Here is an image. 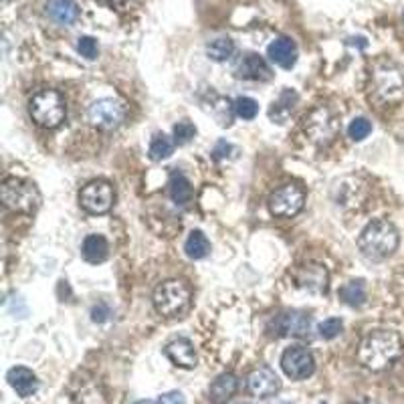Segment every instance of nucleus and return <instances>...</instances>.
<instances>
[{
    "mask_svg": "<svg viewBox=\"0 0 404 404\" xmlns=\"http://www.w3.org/2000/svg\"><path fill=\"white\" fill-rule=\"evenodd\" d=\"M403 356V340L392 329H374L358 347V362L366 370L382 372L388 366H392Z\"/></svg>",
    "mask_w": 404,
    "mask_h": 404,
    "instance_id": "1",
    "label": "nucleus"
},
{
    "mask_svg": "<svg viewBox=\"0 0 404 404\" xmlns=\"http://www.w3.org/2000/svg\"><path fill=\"white\" fill-rule=\"evenodd\" d=\"M358 247L366 259L370 261H384L398 249V231L392 223L384 218L372 220L364 227L358 237Z\"/></svg>",
    "mask_w": 404,
    "mask_h": 404,
    "instance_id": "2",
    "label": "nucleus"
},
{
    "mask_svg": "<svg viewBox=\"0 0 404 404\" xmlns=\"http://www.w3.org/2000/svg\"><path fill=\"white\" fill-rule=\"evenodd\" d=\"M370 97L380 105H396L404 99L403 71L388 61L374 65L370 73Z\"/></svg>",
    "mask_w": 404,
    "mask_h": 404,
    "instance_id": "3",
    "label": "nucleus"
},
{
    "mask_svg": "<svg viewBox=\"0 0 404 404\" xmlns=\"http://www.w3.org/2000/svg\"><path fill=\"white\" fill-rule=\"evenodd\" d=\"M29 114L37 126L45 130H55L67 116V105L59 91L40 89L29 101Z\"/></svg>",
    "mask_w": 404,
    "mask_h": 404,
    "instance_id": "4",
    "label": "nucleus"
},
{
    "mask_svg": "<svg viewBox=\"0 0 404 404\" xmlns=\"http://www.w3.org/2000/svg\"><path fill=\"white\" fill-rule=\"evenodd\" d=\"M190 299H193L190 287L178 279H168V281L160 283L156 287L154 297H152L156 311L164 317L182 315L186 309L190 308Z\"/></svg>",
    "mask_w": 404,
    "mask_h": 404,
    "instance_id": "5",
    "label": "nucleus"
},
{
    "mask_svg": "<svg viewBox=\"0 0 404 404\" xmlns=\"http://www.w3.org/2000/svg\"><path fill=\"white\" fill-rule=\"evenodd\" d=\"M2 202L6 209L15 212H35L40 207L39 188L24 178H6L2 182Z\"/></svg>",
    "mask_w": 404,
    "mask_h": 404,
    "instance_id": "6",
    "label": "nucleus"
},
{
    "mask_svg": "<svg viewBox=\"0 0 404 404\" xmlns=\"http://www.w3.org/2000/svg\"><path fill=\"white\" fill-rule=\"evenodd\" d=\"M304 130L308 134L309 142H313L315 146H329L338 137L340 121L331 114V110L320 105L308 114L304 121Z\"/></svg>",
    "mask_w": 404,
    "mask_h": 404,
    "instance_id": "7",
    "label": "nucleus"
},
{
    "mask_svg": "<svg viewBox=\"0 0 404 404\" xmlns=\"http://www.w3.org/2000/svg\"><path fill=\"white\" fill-rule=\"evenodd\" d=\"M87 119L89 124L97 128V130H103V132H112V130H117L124 119H126V110L124 105L116 101V99H97L89 105L87 110Z\"/></svg>",
    "mask_w": 404,
    "mask_h": 404,
    "instance_id": "8",
    "label": "nucleus"
},
{
    "mask_svg": "<svg viewBox=\"0 0 404 404\" xmlns=\"http://www.w3.org/2000/svg\"><path fill=\"white\" fill-rule=\"evenodd\" d=\"M116 200L114 186L105 180H93L79 193V204L89 214H105L112 211Z\"/></svg>",
    "mask_w": 404,
    "mask_h": 404,
    "instance_id": "9",
    "label": "nucleus"
},
{
    "mask_svg": "<svg viewBox=\"0 0 404 404\" xmlns=\"http://www.w3.org/2000/svg\"><path fill=\"white\" fill-rule=\"evenodd\" d=\"M304 204H306V193L297 184H285L277 188L269 198L271 214L281 216V218H291L299 214L304 211Z\"/></svg>",
    "mask_w": 404,
    "mask_h": 404,
    "instance_id": "10",
    "label": "nucleus"
},
{
    "mask_svg": "<svg viewBox=\"0 0 404 404\" xmlns=\"http://www.w3.org/2000/svg\"><path fill=\"white\" fill-rule=\"evenodd\" d=\"M281 368L291 380H308L315 372V360L308 347L291 346L281 356Z\"/></svg>",
    "mask_w": 404,
    "mask_h": 404,
    "instance_id": "11",
    "label": "nucleus"
},
{
    "mask_svg": "<svg viewBox=\"0 0 404 404\" xmlns=\"http://www.w3.org/2000/svg\"><path fill=\"white\" fill-rule=\"evenodd\" d=\"M273 334L279 338H306L311 331V317L304 311H285L273 320Z\"/></svg>",
    "mask_w": 404,
    "mask_h": 404,
    "instance_id": "12",
    "label": "nucleus"
},
{
    "mask_svg": "<svg viewBox=\"0 0 404 404\" xmlns=\"http://www.w3.org/2000/svg\"><path fill=\"white\" fill-rule=\"evenodd\" d=\"M295 283H297V287L308 291V293L322 295L329 287V273L320 263H308V265H301L295 271Z\"/></svg>",
    "mask_w": 404,
    "mask_h": 404,
    "instance_id": "13",
    "label": "nucleus"
},
{
    "mask_svg": "<svg viewBox=\"0 0 404 404\" xmlns=\"http://www.w3.org/2000/svg\"><path fill=\"white\" fill-rule=\"evenodd\" d=\"M232 73L237 79H245V81H269L271 79V67L267 61L257 55V53H245L237 59Z\"/></svg>",
    "mask_w": 404,
    "mask_h": 404,
    "instance_id": "14",
    "label": "nucleus"
},
{
    "mask_svg": "<svg viewBox=\"0 0 404 404\" xmlns=\"http://www.w3.org/2000/svg\"><path fill=\"white\" fill-rule=\"evenodd\" d=\"M247 388L253 396L259 398H271L281 390V380L275 374V370H271L269 366H261L257 370H253L247 378Z\"/></svg>",
    "mask_w": 404,
    "mask_h": 404,
    "instance_id": "15",
    "label": "nucleus"
},
{
    "mask_svg": "<svg viewBox=\"0 0 404 404\" xmlns=\"http://www.w3.org/2000/svg\"><path fill=\"white\" fill-rule=\"evenodd\" d=\"M164 354L166 358L178 368H186V370H193L194 366L198 364V356H196V350L194 344L188 338H176L172 342H168L164 347Z\"/></svg>",
    "mask_w": 404,
    "mask_h": 404,
    "instance_id": "16",
    "label": "nucleus"
},
{
    "mask_svg": "<svg viewBox=\"0 0 404 404\" xmlns=\"http://www.w3.org/2000/svg\"><path fill=\"white\" fill-rule=\"evenodd\" d=\"M6 380H8L10 388L19 394L20 398H29V396L39 392V378L35 376L33 370H29L24 366L10 368L8 374H6Z\"/></svg>",
    "mask_w": 404,
    "mask_h": 404,
    "instance_id": "17",
    "label": "nucleus"
},
{
    "mask_svg": "<svg viewBox=\"0 0 404 404\" xmlns=\"http://www.w3.org/2000/svg\"><path fill=\"white\" fill-rule=\"evenodd\" d=\"M267 57L281 69H291L297 63V45L289 37H277L267 47Z\"/></svg>",
    "mask_w": 404,
    "mask_h": 404,
    "instance_id": "18",
    "label": "nucleus"
},
{
    "mask_svg": "<svg viewBox=\"0 0 404 404\" xmlns=\"http://www.w3.org/2000/svg\"><path fill=\"white\" fill-rule=\"evenodd\" d=\"M239 388V380L231 372H223L220 376H216L212 380L211 388H209V398L212 404H227L234 396Z\"/></svg>",
    "mask_w": 404,
    "mask_h": 404,
    "instance_id": "19",
    "label": "nucleus"
},
{
    "mask_svg": "<svg viewBox=\"0 0 404 404\" xmlns=\"http://www.w3.org/2000/svg\"><path fill=\"white\" fill-rule=\"evenodd\" d=\"M47 15L57 24L69 27V24L77 22V19L81 17V8L75 0H49Z\"/></svg>",
    "mask_w": 404,
    "mask_h": 404,
    "instance_id": "20",
    "label": "nucleus"
},
{
    "mask_svg": "<svg viewBox=\"0 0 404 404\" xmlns=\"http://www.w3.org/2000/svg\"><path fill=\"white\" fill-rule=\"evenodd\" d=\"M81 253H83V259H85L87 263L97 265V263H103V261L107 259L110 245H107L105 237H101V234H89V237H85V241H83Z\"/></svg>",
    "mask_w": 404,
    "mask_h": 404,
    "instance_id": "21",
    "label": "nucleus"
},
{
    "mask_svg": "<svg viewBox=\"0 0 404 404\" xmlns=\"http://www.w3.org/2000/svg\"><path fill=\"white\" fill-rule=\"evenodd\" d=\"M297 101H299V96H297L293 89H283L279 99L273 101V105H271L269 110V117L275 121V124H285L287 117L293 114Z\"/></svg>",
    "mask_w": 404,
    "mask_h": 404,
    "instance_id": "22",
    "label": "nucleus"
},
{
    "mask_svg": "<svg viewBox=\"0 0 404 404\" xmlns=\"http://www.w3.org/2000/svg\"><path fill=\"white\" fill-rule=\"evenodd\" d=\"M168 193L176 204L184 207L193 200V186H190V180L180 172H172L170 176V182H168Z\"/></svg>",
    "mask_w": 404,
    "mask_h": 404,
    "instance_id": "23",
    "label": "nucleus"
},
{
    "mask_svg": "<svg viewBox=\"0 0 404 404\" xmlns=\"http://www.w3.org/2000/svg\"><path fill=\"white\" fill-rule=\"evenodd\" d=\"M211 114L212 117L218 121V126L223 128H231L232 119H234V101H229L227 97L212 96L211 101Z\"/></svg>",
    "mask_w": 404,
    "mask_h": 404,
    "instance_id": "24",
    "label": "nucleus"
},
{
    "mask_svg": "<svg viewBox=\"0 0 404 404\" xmlns=\"http://www.w3.org/2000/svg\"><path fill=\"white\" fill-rule=\"evenodd\" d=\"M340 297L342 301L350 306V308H360L366 304V283L362 279H354L347 281L344 287L340 289Z\"/></svg>",
    "mask_w": 404,
    "mask_h": 404,
    "instance_id": "25",
    "label": "nucleus"
},
{
    "mask_svg": "<svg viewBox=\"0 0 404 404\" xmlns=\"http://www.w3.org/2000/svg\"><path fill=\"white\" fill-rule=\"evenodd\" d=\"M184 250H186V255H188L190 259L198 261V259H204V257L211 253V243H209V239L204 237V232L193 231L188 234L186 243H184Z\"/></svg>",
    "mask_w": 404,
    "mask_h": 404,
    "instance_id": "26",
    "label": "nucleus"
},
{
    "mask_svg": "<svg viewBox=\"0 0 404 404\" xmlns=\"http://www.w3.org/2000/svg\"><path fill=\"white\" fill-rule=\"evenodd\" d=\"M207 55L214 63H225L234 55V43L229 37H218L207 45Z\"/></svg>",
    "mask_w": 404,
    "mask_h": 404,
    "instance_id": "27",
    "label": "nucleus"
},
{
    "mask_svg": "<svg viewBox=\"0 0 404 404\" xmlns=\"http://www.w3.org/2000/svg\"><path fill=\"white\" fill-rule=\"evenodd\" d=\"M174 142L172 137H168L166 134H156L150 142V148H148V154L154 162H162V160H168L174 154Z\"/></svg>",
    "mask_w": 404,
    "mask_h": 404,
    "instance_id": "28",
    "label": "nucleus"
},
{
    "mask_svg": "<svg viewBox=\"0 0 404 404\" xmlns=\"http://www.w3.org/2000/svg\"><path fill=\"white\" fill-rule=\"evenodd\" d=\"M370 134H372V124L368 117H354L347 126V135L354 142H362Z\"/></svg>",
    "mask_w": 404,
    "mask_h": 404,
    "instance_id": "29",
    "label": "nucleus"
},
{
    "mask_svg": "<svg viewBox=\"0 0 404 404\" xmlns=\"http://www.w3.org/2000/svg\"><path fill=\"white\" fill-rule=\"evenodd\" d=\"M234 114L243 119H255L259 114V103L253 97H237L234 99Z\"/></svg>",
    "mask_w": 404,
    "mask_h": 404,
    "instance_id": "30",
    "label": "nucleus"
},
{
    "mask_svg": "<svg viewBox=\"0 0 404 404\" xmlns=\"http://www.w3.org/2000/svg\"><path fill=\"white\" fill-rule=\"evenodd\" d=\"M194 135H196V128H194L193 121H188V119H182V121H178V124L174 126V142H176L178 146L188 144Z\"/></svg>",
    "mask_w": 404,
    "mask_h": 404,
    "instance_id": "31",
    "label": "nucleus"
},
{
    "mask_svg": "<svg viewBox=\"0 0 404 404\" xmlns=\"http://www.w3.org/2000/svg\"><path fill=\"white\" fill-rule=\"evenodd\" d=\"M342 329H344V324H342L340 317H329V320H324V322L317 326L320 338H324V340H334V338H338V336L342 334Z\"/></svg>",
    "mask_w": 404,
    "mask_h": 404,
    "instance_id": "32",
    "label": "nucleus"
},
{
    "mask_svg": "<svg viewBox=\"0 0 404 404\" xmlns=\"http://www.w3.org/2000/svg\"><path fill=\"white\" fill-rule=\"evenodd\" d=\"M77 51L81 53V57L93 61L99 53V47H97V40L93 37H79L77 39Z\"/></svg>",
    "mask_w": 404,
    "mask_h": 404,
    "instance_id": "33",
    "label": "nucleus"
},
{
    "mask_svg": "<svg viewBox=\"0 0 404 404\" xmlns=\"http://www.w3.org/2000/svg\"><path fill=\"white\" fill-rule=\"evenodd\" d=\"M112 315H114L112 308H110L105 301H99V304H96V306L91 308V320H93L96 324H105Z\"/></svg>",
    "mask_w": 404,
    "mask_h": 404,
    "instance_id": "34",
    "label": "nucleus"
},
{
    "mask_svg": "<svg viewBox=\"0 0 404 404\" xmlns=\"http://www.w3.org/2000/svg\"><path fill=\"white\" fill-rule=\"evenodd\" d=\"M232 154V146L227 142V140H218L216 142V146H214V150H212V158L214 160H225V158H229Z\"/></svg>",
    "mask_w": 404,
    "mask_h": 404,
    "instance_id": "35",
    "label": "nucleus"
},
{
    "mask_svg": "<svg viewBox=\"0 0 404 404\" xmlns=\"http://www.w3.org/2000/svg\"><path fill=\"white\" fill-rule=\"evenodd\" d=\"M158 404H186V398H184L182 392L170 390V392H164V394L158 398Z\"/></svg>",
    "mask_w": 404,
    "mask_h": 404,
    "instance_id": "36",
    "label": "nucleus"
},
{
    "mask_svg": "<svg viewBox=\"0 0 404 404\" xmlns=\"http://www.w3.org/2000/svg\"><path fill=\"white\" fill-rule=\"evenodd\" d=\"M107 4H124V2H128V0H105Z\"/></svg>",
    "mask_w": 404,
    "mask_h": 404,
    "instance_id": "37",
    "label": "nucleus"
},
{
    "mask_svg": "<svg viewBox=\"0 0 404 404\" xmlns=\"http://www.w3.org/2000/svg\"><path fill=\"white\" fill-rule=\"evenodd\" d=\"M134 404H158V403H152V401H137V403Z\"/></svg>",
    "mask_w": 404,
    "mask_h": 404,
    "instance_id": "38",
    "label": "nucleus"
},
{
    "mask_svg": "<svg viewBox=\"0 0 404 404\" xmlns=\"http://www.w3.org/2000/svg\"><path fill=\"white\" fill-rule=\"evenodd\" d=\"M360 404H378V403H374V401H362Z\"/></svg>",
    "mask_w": 404,
    "mask_h": 404,
    "instance_id": "39",
    "label": "nucleus"
},
{
    "mask_svg": "<svg viewBox=\"0 0 404 404\" xmlns=\"http://www.w3.org/2000/svg\"><path fill=\"white\" fill-rule=\"evenodd\" d=\"M277 404H291V403H277Z\"/></svg>",
    "mask_w": 404,
    "mask_h": 404,
    "instance_id": "40",
    "label": "nucleus"
},
{
    "mask_svg": "<svg viewBox=\"0 0 404 404\" xmlns=\"http://www.w3.org/2000/svg\"><path fill=\"white\" fill-rule=\"evenodd\" d=\"M239 404H249V403H239Z\"/></svg>",
    "mask_w": 404,
    "mask_h": 404,
    "instance_id": "41",
    "label": "nucleus"
}]
</instances>
